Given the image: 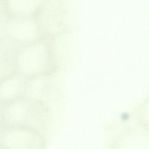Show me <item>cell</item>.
<instances>
[{
	"instance_id": "6da1fadb",
	"label": "cell",
	"mask_w": 149,
	"mask_h": 149,
	"mask_svg": "<svg viewBox=\"0 0 149 149\" xmlns=\"http://www.w3.org/2000/svg\"><path fill=\"white\" fill-rule=\"evenodd\" d=\"M15 70L26 79L45 75L48 70V46L41 40L21 46L14 57Z\"/></svg>"
},
{
	"instance_id": "7a4b0ae2",
	"label": "cell",
	"mask_w": 149,
	"mask_h": 149,
	"mask_svg": "<svg viewBox=\"0 0 149 149\" xmlns=\"http://www.w3.org/2000/svg\"><path fill=\"white\" fill-rule=\"evenodd\" d=\"M41 102L24 96L3 104L0 119L5 127H25L34 129L41 123Z\"/></svg>"
},
{
	"instance_id": "3957f363",
	"label": "cell",
	"mask_w": 149,
	"mask_h": 149,
	"mask_svg": "<svg viewBox=\"0 0 149 149\" xmlns=\"http://www.w3.org/2000/svg\"><path fill=\"white\" fill-rule=\"evenodd\" d=\"M0 130V145L6 149H43L40 132L25 127H5Z\"/></svg>"
},
{
	"instance_id": "277c9868",
	"label": "cell",
	"mask_w": 149,
	"mask_h": 149,
	"mask_svg": "<svg viewBox=\"0 0 149 149\" xmlns=\"http://www.w3.org/2000/svg\"><path fill=\"white\" fill-rule=\"evenodd\" d=\"M27 79L16 71L0 80V102L3 104L24 96Z\"/></svg>"
},
{
	"instance_id": "5b68a950",
	"label": "cell",
	"mask_w": 149,
	"mask_h": 149,
	"mask_svg": "<svg viewBox=\"0 0 149 149\" xmlns=\"http://www.w3.org/2000/svg\"><path fill=\"white\" fill-rule=\"evenodd\" d=\"M0 149H6L5 148H3V147L1 146V145H0Z\"/></svg>"
}]
</instances>
